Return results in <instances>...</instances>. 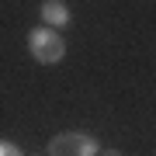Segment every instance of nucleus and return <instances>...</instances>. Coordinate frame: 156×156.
<instances>
[{
  "label": "nucleus",
  "instance_id": "1",
  "mask_svg": "<svg viewBox=\"0 0 156 156\" xmlns=\"http://www.w3.org/2000/svg\"><path fill=\"white\" fill-rule=\"evenodd\" d=\"M28 49H31L35 62H42V66H56V62L66 56V42H62V35L52 31V28H35L28 35Z\"/></svg>",
  "mask_w": 156,
  "mask_h": 156
},
{
  "label": "nucleus",
  "instance_id": "2",
  "mask_svg": "<svg viewBox=\"0 0 156 156\" xmlns=\"http://www.w3.org/2000/svg\"><path fill=\"white\" fill-rule=\"evenodd\" d=\"M49 156H97V139L83 132H59L49 142Z\"/></svg>",
  "mask_w": 156,
  "mask_h": 156
},
{
  "label": "nucleus",
  "instance_id": "3",
  "mask_svg": "<svg viewBox=\"0 0 156 156\" xmlns=\"http://www.w3.org/2000/svg\"><path fill=\"white\" fill-rule=\"evenodd\" d=\"M42 17H45V24H49L52 31H59V28L69 24V7L62 4V0H45L42 4Z\"/></svg>",
  "mask_w": 156,
  "mask_h": 156
},
{
  "label": "nucleus",
  "instance_id": "4",
  "mask_svg": "<svg viewBox=\"0 0 156 156\" xmlns=\"http://www.w3.org/2000/svg\"><path fill=\"white\" fill-rule=\"evenodd\" d=\"M0 156H24V153L17 149L14 142H7V139H0Z\"/></svg>",
  "mask_w": 156,
  "mask_h": 156
},
{
  "label": "nucleus",
  "instance_id": "5",
  "mask_svg": "<svg viewBox=\"0 0 156 156\" xmlns=\"http://www.w3.org/2000/svg\"><path fill=\"white\" fill-rule=\"evenodd\" d=\"M101 156H125V153H118V149H104Z\"/></svg>",
  "mask_w": 156,
  "mask_h": 156
}]
</instances>
